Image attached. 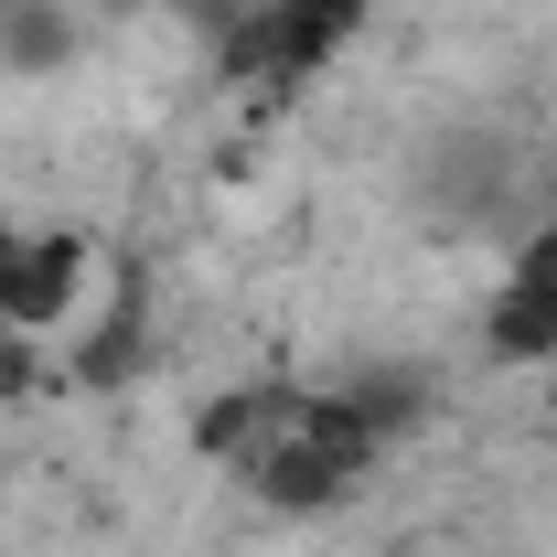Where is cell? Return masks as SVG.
<instances>
[{"label": "cell", "mask_w": 557, "mask_h": 557, "mask_svg": "<svg viewBox=\"0 0 557 557\" xmlns=\"http://www.w3.org/2000/svg\"><path fill=\"white\" fill-rule=\"evenodd\" d=\"M75 44H86V22L65 0H0V65L54 75V65H75Z\"/></svg>", "instance_id": "obj_4"}, {"label": "cell", "mask_w": 557, "mask_h": 557, "mask_svg": "<svg viewBox=\"0 0 557 557\" xmlns=\"http://www.w3.org/2000/svg\"><path fill=\"white\" fill-rule=\"evenodd\" d=\"M483 344H493V364H557V214L515 247V269L493 278Z\"/></svg>", "instance_id": "obj_2"}, {"label": "cell", "mask_w": 557, "mask_h": 557, "mask_svg": "<svg viewBox=\"0 0 557 557\" xmlns=\"http://www.w3.org/2000/svg\"><path fill=\"white\" fill-rule=\"evenodd\" d=\"M97 11H108V22H139V11H161V0H97Z\"/></svg>", "instance_id": "obj_7"}, {"label": "cell", "mask_w": 557, "mask_h": 557, "mask_svg": "<svg viewBox=\"0 0 557 557\" xmlns=\"http://www.w3.org/2000/svg\"><path fill=\"white\" fill-rule=\"evenodd\" d=\"M11 258H22V225H0V333H11Z\"/></svg>", "instance_id": "obj_6"}, {"label": "cell", "mask_w": 557, "mask_h": 557, "mask_svg": "<svg viewBox=\"0 0 557 557\" xmlns=\"http://www.w3.org/2000/svg\"><path fill=\"white\" fill-rule=\"evenodd\" d=\"M547 408H557V375H547Z\"/></svg>", "instance_id": "obj_8"}, {"label": "cell", "mask_w": 557, "mask_h": 557, "mask_svg": "<svg viewBox=\"0 0 557 557\" xmlns=\"http://www.w3.org/2000/svg\"><path fill=\"white\" fill-rule=\"evenodd\" d=\"M97 289V236L86 225H22V258H11V333L54 344Z\"/></svg>", "instance_id": "obj_1"}, {"label": "cell", "mask_w": 557, "mask_h": 557, "mask_svg": "<svg viewBox=\"0 0 557 557\" xmlns=\"http://www.w3.org/2000/svg\"><path fill=\"white\" fill-rule=\"evenodd\" d=\"M547 214H557V205H547Z\"/></svg>", "instance_id": "obj_9"}, {"label": "cell", "mask_w": 557, "mask_h": 557, "mask_svg": "<svg viewBox=\"0 0 557 557\" xmlns=\"http://www.w3.org/2000/svg\"><path fill=\"white\" fill-rule=\"evenodd\" d=\"M269 418H278V375H247V386L205 397L183 440H194V461H214V472H247V461H258V440H269Z\"/></svg>", "instance_id": "obj_3"}, {"label": "cell", "mask_w": 557, "mask_h": 557, "mask_svg": "<svg viewBox=\"0 0 557 557\" xmlns=\"http://www.w3.org/2000/svg\"><path fill=\"white\" fill-rule=\"evenodd\" d=\"M33 386H44V344L33 333H0V408H22Z\"/></svg>", "instance_id": "obj_5"}]
</instances>
